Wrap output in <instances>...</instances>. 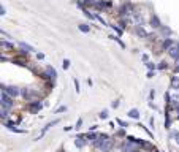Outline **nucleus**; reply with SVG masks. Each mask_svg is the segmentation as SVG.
Instances as JSON below:
<instances>
[{"label": "nucleus", "instance_id": "nucleus-1", "mask_svg": "<svg viewBox=\"0 0 179 152\" xmlns=\"http://www.w3.org/2000/svg\"><path fill=\"white\" fill-rule=\"evenodd\" d=\"M94 146L97 149L103 151V152H109L111 149H113V139H111L108 135L100 133L97 136V139H94Z\"/></svg>", "mask_w": 179, "mask_h": 152}, {"label": "nucleus", "instance_id": "nucleus-2", "mask_svg": "<svg viewBox=\"0 0 179 152\" xmlns=\"http://www.w3.org/2000/svg\"><path fill=\"white\" fill-rule=\"evenodd\" d=\"M13 97L11 95H8L5 91H2V108H7V109H10L11 106H13Z\"/></svg>", "mask_w": 179, "mask_h": 152}, {"label": "nucleus", "instance_id": "nucleus-3", "mask_svg": "<svg viewBox=\"0 0 179 152\" xmlns=\"http://www.w3.org/2000/svg\"><path fill=\"white\" fill-rule=\"evenodd\" d=\"M2 91H5L8 95H11V97H18V95L22 94V92L19 91V87H16V86H8V87H7V86H3Z\"/></svg>", "mask_w": 179, "mask_h": 152}, {"label": "nucleus", "instance_id": "nucleus-4", "mask_svg": "<svg viewBox=\"0 0 179 152\" xmlns=\"http://www.w3.org/2000/svg\"><path fill=\"white\" fill-rule=\"evenodd\" d=\"M132 13L133 11H132V5L130 3H125L124 7H121V16H128Z\"/></svg>", "mask_w": 179, "mask_h": 152}, {"label": "nucleus", "instance_id": "nucleus-5", "mask_svg": "<svg viewBox=\"0 0 179 152\" xmlns=\"http://www.w3.org/2000/svg\"><path fill=\"white\" fill-rule=\"evenodd\" d=\"M168 54L171 55L173 59H178V57H179V48H178V46H175V44H173V46H171V48L168 49Z\"/></svg>", "mask_w": 179, "mask_h": 152}, {"label": "nucleus", "instance_id": "nucleus-6", "mask_svg": "<svg viewBox=\"0 0 179 152\" xmlns=\"http://www.w3.org/2000/svg\"><path fill=\"white\" fill-rule=\"evenodd\" d=\"M46 71H48V75H49L48 78H49V79H51V81H54L55 78H57V73H55V70L52 68L51 65H48V67H46Z\"/></svg>", "mask_w": 179, "mask_h": 152}, {"label": "nucleus", "instance_id": "nucleus-7", "mask_svg": "<svg viewBox=\"0 0 179 152\" xmlns=\"http://www.w3.org/2000/svg\"><path fill=\"white\" fill-rule=\"evenodd\" d=\"M173 44H175L173 38H166V40H165L163 43H162V49H163V51H168V49L173 46Z\"/></svg>", "mask_w": 179, "mask_h": 152}, {"label": "nucleus", "instance_id": "nucleus-8", "mask_svg": "<svg viewBox=\"0 0 179 152\" xmlns=\"http://www.w3.org/2000/svg\"><path fill=\"white\" fill-rule=\"evenodd\" d=\"M151 25H152L154 29H159V27H162V22H160V19H159L155 14L151 18Z\"/></svg>", "mask_w": 179, "mask_h": 152}, {"label": "nucleus", "instance_id": "nucleus-9", "mask_svg": "<svg viewBox=\"0 0 179 152\" xmlns=\"http://www.w3.org/2000/svg\"><path fill=\"white\" fill-rule=\"evenodd\" d=\"M84 144H86V139L84 138H82V136H78L76 139H75V146H76V148H84Z\"/></svg>", "mask_w": 179, "mask_h": 152}, {"label": "nucleus", "instance_id": "nucleus-10", "mask_svg": "<svg viewBox=\"0 0 179 152\" xmlns=\"http://www.w3.org/2000/svg\"><path fill=\"white\" fill-rule=\"evenodd\" d=\"M41 103H38V101H35V103H30V111L32 112H38V111H40L41 109Z\"/></svg>", "mask_w": 179, "mask_h": 152}, {"label": "nucleus", "instance_id": "nucleus-11", "mask_svg": "<svg viewBox=\"0 0 179 152\" xmlns=\"http://www.w3.org/2000/svg\"><path fill=\"white\" fill-rule=\"evenodd\" d=\"M171 87L175 89V91H179V78L178 76H173L171 78Z\"/></svg>", "mask_w": 179, "mask_h": 152}, {"label": "nucleus", "instance_id": "nucleus-12", "mask_svg": "<svg viewBox=\"0 0 179 152\" xmlns=\"http://www.w3.org/2000/svg\"><path fill=\"white\" fill-rule=\"evenodd\" d=\"M128 117H132V119H139V111L138 109H130L128 111Z\"/></svg>", "mask_w": 179, "mask_h": 152}, {"label": "nucleus", "instance_id": "nucleus-13", "mask_svg": "<svg viewBox=\"0 0 179 152\" xmlns=\"http://www.w3.org/2000/svg\"><path fill=\"white\" fill-rule=\"evenodd\" d=\"M109 38H111V40H113V41H116L117 44H119V46L122 48V49H124L125 48V44H124V41H122V40H119V38H117V35H109Z\"/></svg>", "mask_w": 179, "mask_h": 152}, {"label": "nucleus", "instance_id": "nucleus-14", "mask_svg": "<svg viewBox=\"0 0 179 152\" xmlns=\"http://www.w3.org/2000/svg\"><path fill=\"white\" fill-rule=\"evenodd\" d=\"M78 29H79L81 32L87 33L89 30H91V27H89V24H86V22H82V24H79V25H78Z\"/></svg>", "mask_w": 179, "mask_h": 152}, {"label": "nucleus", "instance_id": "nucleus-15", "mask_svg": "<svg viewBox=\"0 0 179 152\" xmlns=\"http://www.w3.org/2000/svg\"><path fill=\"white\" fill-rule=\"evenodd\" d=\"M95 7H100V8H111V2H102V0H100V2H97V5H95Z\"/></svg>", "mask_w": 179, "mask_h": 152}, {"label": "nucleus", "instance_id": "nucleus-16", "mask_svg": "<svg viewBox=\"0 0 179 152\" xmlns=\"http://www.w3.org/2000/svg\"><path fill=\"white\" fill-rule=\"evenodd\" d=\"M136 33H138L139 37H144V38H148V33H146V32H144V30L141 29V25H136Z\"/></svg>", "mask_w": 179, "mask_h": 152}, {"label": "nucleus", "instance_id": "nucleus-17", "mask_svg": "<svg viewBox=\"0 0 179 152\" xmlns=\"http://www.w3.org/2000/svg\"><path fill=\"white\" fill-rule=\"evenodd\" d=\"M55 124H59V121H52V122H49V124H48V125H46V127H44V128H43V132H41V135H43V133H46V132L49 130V128H51V127H52V125H55Z\"/></svg>", "mask_w": 179, "mask_h": 152}, {"label": "nucleus", "instance_id": "nucleus-18", "mask_svg": "<svg viewBox=\"0 0 179 152\" xmlns=\"http://www.w3.org/2000/svg\"><path fill=\"white\" fill-rule=\"evenodd\" d=\"M19 48L25 49V52H30V51H33V48H32V46H29L27 43H19Z\"/></svg>", "mask_w": 179, "mask_h": 152}, {"label": "nucleus", "instance_id": "nucleus-19", "mask_svg": "<svg viewBox=\"0 0 179 152\" xmlns=\"http://www.w3.org/2000/svg\"><path fill=\"white\" fill-rule=\"evenodd\" d=\"M108 116H109L108 109H103L102 112H100V119H108Z\"/></svg>", "mask_w": 179, "mask_h": 152}, {"label": "nucleus", "instance_id": "nucleus-20", "mask_svg": "<svg viewBox=\"0 0 179 152\" xmlns=\"http://www.w3.org/2000/svg\"><path fill=\"white\" fill-rule=\"evenodd\" d=\"M171 138H175V139H176V143L179 144V132H178V130L171 132Z\"/></svg>", "mask_w": 179, "mask_h": 152}, {"label": "nucleus", "instance_id": "nucleus-21", "mask_svg": "<svg viewBox=\"0 0 179 152\" xmlns=\"http://www.w3.org/2000/svg\"><path fill=\"white\" fill-rule=\"evenodd\" d=\"M160 30H162V33H163V35H170V33H171V30L168 29V27H163V25L160 27Z\"/></svg>", "mask_w": 179, "mask_h": 152}, {"label": "nucleus", "instance_id": "nucleus-22", "mask_svg": "<svg viewBox=\"0 0 179 152\" xmlns=\"http://www.w3.org/2000/svg\"><path fill=\"white\" fill-rule=\"evenodd\" d=\"M111 27H113V29L116 30L117 35H122V32H124V29H122V27H117V25H111Z\"/></svg>", "mask_w": 179, "mask_h": 152}, {"label": "nucleus", "instance_id": "nucleus-23", "mask_svg": "<svg viewBox=\"0 0 179 152\" xmlns=\"http://www.w3.org/2000/svg\"><path fill=\"white\" fill-rule=\"evenodd\" d=\"M166 67H168V65H166V62H165V60H162L160 64H159V67H157V68H159V70H165Z\"/></svg>", "mask_w": 179, "mask_h": 152}, {"label": "nucleus", "instance_id": "nucleus-24", "mask_svg": "<svg viewBox=\"0 0 179 152\" xmlns=\"http://www.w3.org/2000/svg\"><path fill=\"white\" fill-rule=\"evenodd\" d=\"M68 68H70V60L65 59L64 60V70H68Z\"/></svg>", "mask_w": 179, "mask_h": 152}, {"label": "nucleus", "instance_id": "nucleus-25", "mask_svg": "<svg viewBox=\"0 0 179 152\" xmlns=\"http://www.w3.org/2000/svg\"><path fill=\"white\" fill-rule=\"evenodd\" d=\"M117 124H119L122 128H125V127H127V122H125V121H122V119H117Z\"/></svg>", "mask_w": 179, "mask_h": 152}, {"label": "nucleus", "instance_id": "nucleus-26", "mask_svg": "<svg viewBox=\"0 0 179 152\" xmlns=\"http://www.w3.org/2000/svg\"><path fill=\"white\" fill-rule=\"evenodd\" d=\"M2 44H3V48H10V49H11V48H13V44H11V43H7V41H5V40L2 41Z\"/></svg>", "mask_w": 179, "mask_h": 152}, {"label": "nucleus", "instance_id": "nucleus-27", "mask_svg": "<svg viewBox=\"0 0 179 152\" xmlns=\"http://www.w3.org/2000/svg\"><path fill=\"white\" fill-rule=\"evenodd\" d=\"M173 100H175V105L179 106V95H173Z\"/></svg>", "mask_w": 179, "mask_h": 152}, {"label": "nucleus", "instance_id": "nucleus-28", "mask_svg": "<svg viewBox=\"0 0 179 152\" xmlns=\"http://www.w3.org/2000/svg\"><path fill=\"white\" fill-rule=\"evenodd\" d=\"M146 67H148L149 70H154V68H155V65L152 64V62H148V64H146Z\"/></svg>", "mask_w": 179, "mask_h": 152}, {"label": "nucleus", "instance_id": "nucleus-29", "mask_svg": "<svg viewBox=\"0 0 179 152\" xmlns=\"http://www.w3.org/2000/svg\"><path fill=\"white\" fill-rule=\"evenodd\" d=\"M148 78H149V79H151V78H154V70H149L148 71V75H146Z\"/></svg>", "mask_w": 179, "mask_h": 152}, {"label": "nucleus", "instance_id": "nucleus-30", "mask_svg": "<svg viewBox=\"0 0 179 152\" xmlns=\"http://www.w3.org/2000/svg\"><path fill=\"white\" fill-rule=\"evenodd\" d=\"M75 87H76V92H79L81 89H79V82H78V79H75Z\"/></svg>", "mask_w": 179, "mask_h": 152}, {"label": "nucleus", "instance_id": "nucleus-31", "mask_svg": "<svg viewBox=\"0 0 179 152\" xmlns=\"http://www.w3.org/2000/svg\"><path fill=\"white\" fill-rule=\"evenodd\" d=\"M37 59H38V60H43V59H44V54L38 52V54H37Z\"/></svg>", "mask_w": 179, "mask_h": 152}, {"label": "nucleus", "instance_id": "nucleus-32", "mask_svg": "<svg viewBox=\"0 0 179 152\" xmlns=\"http://www.w3.org/2000/svg\"><path fill=\"white\" fill-rule=\"evenodd\" d=\"M81 125H82V119H78V122H76V127H75V128H79Z\"/></svg>", "mask_w": 179, "mask_h": 152}, {"label": "nucleus", "instance_id": "nucleus-33", "mask_svg": "<svg viewBox=\"0 0 179 152\" xmlns=\"http://www.w3.org/2000/svg\"><path fill=\"white\" fill-rule=\"evenodd\" d=\"M0 14H2V16H5V14H7V10H5V7H2V8H0Z\"/></svg>", "mask_w": 179, "mask_h": 152}, {"label": "nucleus", "instance_id": "nucleus-34", "mask_svg": "<svg viewBox=\"0 0 179 152\" xmlns=\"http://www.w3.org/2000/svg\"><path fill=\"white\" fill-rule=\"evenodd\" d=\"M64 111H67V108H65V106H60V108L55 111V112H64Z\"/></svg>", "mask_w": 179, "mask_h": 152}, {"label": "nucleus", "instance_id": "nucleus-35", "mask_svg": "<svg viewBox=\"0 0 179 152\" xmlns=\"http://www.w3.org/2000/svg\"><path fill=\"white\" fill-rule=\"evenodd\" d=\"M143 62H146V64H148V62H149V57H148V55H146V54H144V55H143Z\"/></svg>", "mask_w": 179, "mask_h": 152}, {"label": "nucleus", "instance_id": "nucleus-36", "mask_svg": "<svg viewBox=\"0 0 179 152\" xmlns=\"http://www.w3.org/2000/svg\"><path fill=\"white\" fill-rule=\"evenodd\" d=\"M117 106H119V100H116L114 103H113V108H117Z\"/></svg>", "mask_w": 179, "mask_h": 152}, {"label": "nucleus", "instance_id": "nucleus-37", "mask_svg": "<svg viewBox=\"0 0 179 152\" xmlns=\"http://www.w3.org/2000/svg\"><path fill=\"white\" fill-rule=\"evenodd\" d=\"M175 71H176V73H179V65H176V67H175Z\"/></svg>", "mask_w": 179, "mask_h": 152}, {"label": "nucleus", "instance_id": "nucleus-38", "mask_svg": "<svg viewBox=\"0 0 179 152\" xmlns=\"http://www.w3.org/2000/svg\"><path fill=\"white\" fill-rule=\"evenodd\" d=\"M132 152H141V151L139 149H132Z\"/></svg>", "mask_w": 179, "mask_h": 152}, {"label": "nucleus", "instance_id": "nucleus-39", "mask_svg": "<svg viewBox=\"0 0 179 152\" xmlns=\"http://www.w3.org/2000/svg\"><path fill=\"white\" fill-rule=\"evenodd\" d=\"M175 60H176V65H179V57H178V59H175Z\"/></svg>", "mask_w": 179, "mask_h": 152}, {"label": "nucleus", "instance_id": "nucleus-40", "mask_svg": "<svg viewBox=\"0 0 179 152\" xmlns=\"http://www.w3.org/2000/svg\"><path fill=\"white\" fill-rule=\"evenodd\" d=\"M176 46H178V48H179V43H176Z\"/></svg>", "mask_w": 179, "mask_h": 152}]
</instances>
